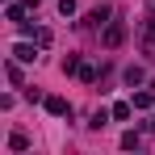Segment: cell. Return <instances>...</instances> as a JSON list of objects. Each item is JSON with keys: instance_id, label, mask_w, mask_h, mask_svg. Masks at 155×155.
Wrapping results in <instances>:
<instances>
[{"instance_id": "6da1fadb", "label": "cell", "mask_w": 155, "mask_h": 155, "mask_svg": "<svg viewBox=\"0 0 155 155\" xmlns=\"http://www.w3.org/2000/svg\"><path fill=\"white\" fill-rule=\"evenodd\" d=\"M101 42L109 46V51H117V46L126 42V21H109V25H105V34H101Z\"/></svg>"}, {"instance_id": "7a4b0ae2", "label": "cell", "mask_w": 155, "mask_h": 155, "mask_svg": "<svg viewBox=\"0 0 155 155\" xmlns=\"http://www.w3.org/2000/svg\"><path fill=\"white\" fill-rule=\"evenodd\" d=\"M42 105H46V113H51V117H71V105L63 101V97H46Z\"/></svg>"}, {"instance_id": "3957f363", "label": "cell", "mask_w": 155, "mask_h": 155, "mask_svg": "<svg viewBox=\"0 0 155 155\" xmlns=\"http://www.w3.org/2000/svg\"><path fill=\"white\" fill-rule=\"evenodd\" d=\"M143 80H147V71H143V67H134V63H130L126 71H122V84H126V88H138Z\"/></svg>"}, {"instance_id": "277c9868", "label": "cell", "mask_w": 155, "mask_h": 155, "mask_svg": "<svg viewBox=\"0 0 155 155\" xmlns=\"http://www.w3.org/2000/svg\"><path fill=\"white\" fill-rule=\"evenodd\" d=\"M13 59H17V63H34V59H38V51H34L29 42H17V46H13Z\"/></svg>"}, {"instance_id": "5b68a950", "label": "cell", "mask_w": 155, "mask_h": 155, "mask_svg": "<svg viewBox=\"0 0 155 155\" xmlns=\"http://www.w3.org/2000/svg\"><path fill=\"white\" fill-rule=\"evenodd\" d=\"M8 151H29V134L25 130H13L8 134Z\"/></svg>"}, {"instance_id": "8992f818", "label": "cell", "mask_w": 155, "mask_h": 155, "mask_svg": "<svg viewBox=\"0 0 155 155\" xmlns=\"http://www.w3.org/2000/svg\"><path fill=\"white\" fill-rule=\"evenodd\" d=\"M84 25H88V29H101V25H109V13H105V8H92V13L84 17Z\"/></svg>"}, {"instance_id": "52a82bcc", "label": "cell", "mask_w": 155, "mask_h": 155, "mask_svg": "<svg viewBox=\"0 0 155 155\" xmlns=\"http://www.w3.org/2000/svg\"><path fill=\"white\" fill-rule=\"evenodd\" d=\"M143 51L155 59V21H147V25H143Z\"/></svg>"}, {"instance_id": "ba28073f", "label": "cell", "mask_w": 155, "mask_h": 155, "mask_svg": "<svg viewBox=\"0 0 155 155\" xmlns=\"http://www.w3.org/2000/svg\"><path fill=\"white\" fill-rule=\"evenodd\" d=\"M130 105H134V109H151V105H155V92H130Z\"/></svg>"}, {"instance_id": "9c48e42d", "label": "cell", "mask_w": 155, "mask_h": 155, "mask_svg": "<svg viewBox=\"0 0 155 155\" xmlns=\"http://www.w3.org/2000/svg\"><path fill=\"white\" fill-rule=\"evenodd\" d=\"M4 17H8V21H25V4L8 0V4H4Z\"/></svg>"}, {"instance_id": "30bf717a", "label": "cell", "mask_w": 155, "mask_h": 155, "mask_svg": "<svg viewBox=\"0 0 155 155\" xmlns=\"http://www.w3.org/2000/svg\"><path fill=\"white\" fill-rule=\"evenodd\" d=\"M109 117H113V109H97L88 126H92V130H105V126H109Z\"/></svg>"}, {"instance_id": "8fae6325", "label": "cell", "mask_w": 155, "mask_h": 155, "mask_svg": "<svg viewBox=\"0 0 155 155\" xmlns=\"http://www.w3.org/2000/svg\"><path fill=\"white\" fill-rule=\"evenodd\" d=\"M138 147H143V138H138L134 130H126V134H122V151H138Z\"/></svg>"}, {"instance_id": "7c38bea8", "label": "cell", "mask_w": 155, "mask_h": 155, "mask_svg": "<svg viewBox=\"0 0 155 155\" xmlns=\"http://www.w3.org/2000/svg\"><path fill=\"white\" fill-rule=\"evenodd\" d=\"M130 113H134V105H130V101H117V105H113V122H126Z\"/></svg>"}, {"instance_id": "4fadbf2b", "label": "cell", "mask_w": 155, "mask_h": 155, "mask_svg": "<svg viewBox=\"0 0 155 155\" xmlns=\"http://www.w3.org/2000/svg\"><path fill=\"white\" fill-rule=\"evenodd\" d=\"M80 67H84V63H80L76 54H67V59H63V76H80Z\"/></svg>"}, {"instance_id": "5bb4252c", "label": "cell", "mask_w": 155, "mask_h": 155, "mask_svg": "<svg viewBox=\"0 0 155 155\" xmlns=\"http://www.w3.org/2000/svg\"><path fill=\"white\" fill-rule=\"evenodd\" d=\"M4 76H8V84H21V67H17V59L4 63Z\"/></svg>"}, {"instance_id": "9a60e30c", "label": "cell", "mask_w": 155, "mask_h": 155, "mask_svg": "<svg viewBox=\"0 0 155 155\" xmlns=\"http://www.w3.org/2000/svg\"><path fill=\"white\" fill-rule=\"evenodd\" d=\"M34 42H38V46H51L54 38H51V29H38V34H34Z\"/></svg>"}, {"instance_id": "2e32d148", "label": "cell", "mask_w": 155, "mask_h": 155, "mask_svg": "<svg viewBox=\"0 0 155 155\" xmlns=\"http://www.w3.org/2000/svg\"><path fill=\"white\" fill-rule=\"evenodd\" d=\"M80 80L84 84H97V67H80Z\"/></svg>"}, {"instance_id": "e0dca14e", "label": "cell", "mask_w": 155, "mask_h": 155, "mask_svg": "<svg viewBox=\"0 0 155 155\" xmlns=\"http://www.w3.org/2000/svg\"><path fill=\"white\" fill-rule=\"evenodd\" d=\"M17 29H21L25 38H34V34H38V25H34V21H17Z\"/></svg>"}, {"instance_id": "ac0fdd59", "label": "cell", "mask_w": 155, "mask_h": 155, "mask_svg": "<svg viewBox=\"0 0 155 155\" xmlns=\"http://www.w3.org/2000/svg\"><path fill=\"white\" fill-rule=\"evenodd\" d=\"M59 13H63V17H71V13H76V0H59Z\"/></svg>"}, {"instance_id": "d6986e66", "label": "cell", "mask_w": 155, "mask_h": 155, "mask_svg": "<svg viewBox=\"0 0 155 155\" xmlns=\"http://www.w3.org/2000/svg\"><path fill=\"white\" fill-rule=\"evenodd\" d=\"M21 4H29V8H38V0H21Z\"/></svg>"}, {"instance_id": "ffe728a7", "label": "cell", "mask_w": 155, "mask_h": 155, "mask_svg": "<svg viewBox=\"0 0 155 155\" xmlns=\"http://www.w3.org/2000/svg\"><path fill=\"white\" fill-rule=\"evenodd\" d=\"M147 130H151V134H155V117H151V122H147Z\"/></svg>"}]
</instances>
